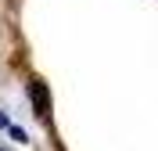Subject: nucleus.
<instances>
[{
	"instance_id": "nucleus-1",
	"label": "nucleus",
	"mask_w": 158,
	"mask_h": 151,
	"mask_svg": "<svg viewBox=\"0 0 158 151\" xmlns=\"http://www.w3.org/2000/svg\"><path fill=\"white\" fill-rule=\"evenodd\" d=\"M32 104H36V115H47L50 97H47V86L43 83H32Z\"/></svg>"
},
{
	"instance_id": "nucleus-2",
	"label": "nucleus",
	"mask_w": 158,
	"mask_h": 151,
	"mask_svg": "<svg viewBox=\"0 0 158 151\" xmlns=\"http://www.w3.org/2000/svg\"><path fill=\"white\" fill-rule=\"evenodd\" d=\"M7 130H11V137H15V141H22V144L29 141V137H25V130H18V126H7Z\"/></svg>"
},
{
	"instance_id": "nucleus-3",
	"label": "nucleus",
	"mask_w": 158,
	"mask_h": 151,
	"mask_svg": "<svg viewBox=\"0 0 158 151\" xmlns=\"http://www.w3.org/2000/svg\"><path fill=\"white\" fill-rule=\"evenodd\" d=\"M0 126H7V115H4V111H0Z\"/></svg>"
}]
</instances>
